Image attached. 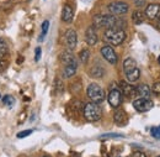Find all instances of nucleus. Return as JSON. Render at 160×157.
<instances>
[{"label": "nucleus", "mask_w": 160, "mask_h": 157, "mask_svg": "<svg viewBox=\"0 0 160 157\" xmlns=\"http://www.w3.org/2000/svg\"><path fill=\"white\" fill-rule=\"evenodd\" d=\"M158 62H159V64H160V56H159V58H158Z\"/></svg>", "instance_id": "nucleus-34"}, {"label": "nucleus", "mask_w": 160, "mask_h": 157, "mask_svg": "<svg viewBox=\"0 0 160 157\" xmlns=\"http://www.w3.org/2000/svg\"><path fill=\"white\" fill-rule=\"evenodd\" d=\"M133 157H147V155L143 154V152H140V151H137V152L133 154Z\"/></svg>", "instance_id": "nucleus-31"}, {"label": "nucleus", "mask_w": 160, "mask_h": 157, "mask_svg": "<svg viewBox=\"0 0 160 157\" xmlns=\"http://www.w3.org/2000/svg\"><path fill=\"white\" fill-rule=\"evenodd\" d=\"M90 76L92 78H102L103 77V69L101 67H96L94 66L91 69H90Z\"/></svg>", "instance_id": "nucleus-20"}, {"label": "nucleus", "mask_w": 160, "mask_h": 157, "mask_svg": "<svg viewBox=\"0 0 160 157\" xmlns=\"http://www.w3.org/2000/svg\"><path fill=\"white\" fill-rule=\"evenodd\" d=\"M82 114H84V118L88 121H99L102 118V110L99 106V104H95L92 101L84 105Z\"/></svg>", "instance_id": "nucleus-4"}, {"label": "nucleus", "mask_w": 160, "mask_h": 157, "mask_svg": "<svg viewBox=\"0 0 160 157\" xmlns=\"http://www.w3.org/2000/svg\"><path fill=\"white\" fill-rule=\"evenodd\" d=\"M150 89H152V92H153L155 95H159V97H160V82L154 83L153 88H150Z\"/></svg>", "instance_id": "nucleus-26"}, {"label": "nucleus", "mask_w": 160, "mask_h": 157, "mask_svg": "<svg viewBox=\"0 0 160 157\" xmlns=\"http://www.w3.org/2000/svg\"><path fill=\"white\" fill-rule=\"evenodd\" d=\"M152 136L157 140H160V126H157V127H153L152 129Z\"/></svg>", "instance_id": "nucleus-25"}, {"label": "nucleus", "mask_w": 160, "mask_h": 157, "mask_svg": "<svg viewBox=\"0 0 160 157\" xmlns=\"http://www.w3.org/2000/svg\"><path fill=\"white\" fill-rule=\"evenodd\" d=\"M79 58L81 61V63H84V64H86L88 63V61L90 58V52H89V50H81L79 53Z\"/></svg>", "instance_id": "nucleus-21"}, {"label": "nucleus", "mask_w": 160, "mask_h": 157, "mask_svg": "<svg viewBox=\"0 0 160 157\" xmlns=\"http://www.w3.org/2000/svg\"><path fill=\"white\" fill-rule=\"evenodd\" d=\"M2 101H4V104H5V105H8L9 108H11V106L15 104V99L12 98L11 95H5L4 99H2Z\"/></svg>", "instance_id": "nucleus-24"}, {"label": "nucleus", "mask_w": 160, "mask_h": 157, "mask_svg": "<svg viewBox=\"0 0 160 157\" xmlns=\"http://www.w3.org/2000/svg\"><path fill=\"white\" fill-rule=\"evenodd\" d=\"M121 93L127 98H136L138 95L137 88L126 82H121Z\"/></svg>", "instance_id": "nucleus-13"}, {"label": "nucleus", "mask_w": 160, "mask_h": 157, "mask_svg": "<svg viewBox=\"0 0 160 157\" xmlns=\"http://www.w3.org/2000/svg\"><path fill=\"white\" fill-rule=\"evenodd\" d=\"M132 20H133V22L136 24V25H140V24H143L144 22V20H145V15L139 11V10H137V11H134L133 13V15H132Z\"/></svg>", "instance_id": "nucleus-19"}, {"label": "nucleus", "mask_w": 160, "mask_h": 157, "mask_svg": "<svg viewBox=\"0 0 160 157\" xmlns=\"http://www.w3.org/2000/svg\"><path fill=\"white\" fill-rule=\"evenodd\" d=\"M43 157H48V156H43Z\"/></svg>", "instance_id": "nucleus-35"}, {"label": "nucleus", "mask_w": 160, "mask_h": 157, "mask_svg": "<svg viewBox=\"0 0 160 157\" xmlns=\"http://www.w3.org/2000/svg\"><path fill=\"white\" fill-rule=\"evenodd\" d=\"M113 121H115L117 125H120V126L126 125V124L128 122V118H127L126 111L122 110V109H117V110L115 111V114H113Z\"/></svg>", "instance_id": "nucleus-15"}, {"label": "nucleus", "mask_w": 160, "mask_h": 157, "mask_svg": "<svg viewBox=\"0 0 160 157\" xmlns=\"http://www.w3.org/2000/svg\"><path fill=\"white\" fill-rule=\"evenodd\" d=\"M145 18L149 20H155L160 18V4H149L145 9Z\"/></svg>", "instance_id": "nucleus-11"}, {"label": "nucleus", "mask_w": 160, "mask_h": 157, "mask_svg": "<svg viewBox=\"0 0 160 157\" xmlns=\"http://www.w3.org/2000/svg\"><path fill=\"white\" fill-rule=\"evenodd\" d=\"M157 25H158V27H159V29H160V18H159V19H158V24H157Z\"/></svg>", "instance_id": "nucleus-32"}, {"label": "nucleus", "mask_w": 160, "mask_h": 157, "mask_svg": "<svg viewBox=\"0 0 160 157\" xmlns=\"http://www.w3.org/2000/svg\"><path fill=\"white\" fill-rule=\"evenodd\" d=\"M126 37H127L126 31L121 29H107L103 32V40L112 46H118L123 43Z\"/></svg>", "instance_id": "nucleus-2"}, {"label": "nucleus", "mask_w": 160, "mask_h": 157, "mask_svg": "<svg viewBox=\"0 0 160 157\" xmlns=\"http://www.w3.org/2000/svg\"><path fill=\"white\" fill-rule=\"evenodd\" d=\"M41 53H42V50H41V47H37V48H36V55H35V61H36V62H38V61H40Z\"/></svg>", "instance_id": "nucleus-29"}, {"label": "nucleus", "mask_w": 160, "mask_h": 157, "mask_svg": "<svg viewBox=\"0 0 160 157\" xmlns=\"http://www.w3.org/2000/svg\"><path fill=\"white\" fill-rule=\"evenodd\" d=\"M85 41L89 46H95L99 41V36H98V32H96V29L94 26H90L88 27V30L85 31Z\"/></svg>", "instance_id": "nucleus-12"}, {"label": "nucleus", "mask_w": 160, "mask_h": 157, "mask_svg": "<svg viewBox=\"0 0 160 157\" xmlns=\"http://www.w3.org/2000/svg\"><path fill=\"white\" fill-rule=\"evenodd\" d=\"M65 45L68 47L69 51H73L75 47H77V43H78V35L75 32V30L73 29H69L67 32H65Z\"/></svg>", "instance_id": "nucleus-9"}, {"label": "nucleus", "mask_w": 160, "mask_h": 157, "mask_svg": "<svg viewBox=\"0 0 160 157\" xmlns=\"http://www.w3.org/2000/svg\"><path fill=\"white\" fill-rule=\"evenodd\" d=\"M92 25L95 29H121L124 30L127 22L123 19H118L113 15H95L92 18Z\"/></svg>", "instance_id": "nucleus-1"}, {"label": "nucleus", "mask_w": 160, "mask_h": 157, "mask_svg": "<svg viewBox=\"0 0 160 157\" xmlns=\"http://www.w3.org/2000/svg\"><path fill=\"white\" fill-rule=\"evenodd\" d=\"M48 29H49V21L46 20L42 22V32H41V36H40V41H43V37L47 35L48 32Z\"/></svg>", "instance_id": "nucleus-23"}, {"label": "nucleus", "mask_w": 160, "mask_h": 157, "mask_svg": "<svg viewBox=\"0 0 160 157\" xmlns=\"http://www.w3.org/2000/svg\"><path fill=\"white\" fill-rule=\"evenodd\" d=\"M86 93H88V97L91 99L92 103H95V104H100V103H102V101L105 100V98H106L105 90L101 88L98 83H91V84H89Z\"/></svg>", "instance_id": "nucleus-5"}, {"label": "nucleus", "mask_w": 160, "mask_h": 157, "mask_svg": "<svg viewBox=\"0 0 160 157\" xmlns=\"http://www.w3.org/2000/svg\"><path fill=\"white\" fill-rule=\"evenodd\" d=\"M133 106H134V109H136L137 111H139V113H144V111L150 110V109L154 106V103H153L150 99L139 98V99L133 100Z\"/></svg>", "instance_id": "nucleus-7"}, {"label": "nucleus", "mask_w": 160, "mask_h": 157, "mask_svg": "<svg viewBox=\"0 0 160 157\" xmlns=\"http://www.w3.org/2000/svg\"><path fill=\"white\" fill-rule=\"evenodd\" d=\"M101 55H102V57L106 59L108 63H111V64H116L117 63V61H118V57H117V53L115 52V50L111 47V46H103L102 48H101Z\"/></svg>", "instance_id": "nucleus-8"}, {"label": "nucleus", "mask_w": 160, "mask_h": 157, "mask_svg": "<svg viewBox=\"0 0 160 157\" xmlns=\"http://www.w3.org/2000/svg\"><path fill=\"white\" fill-rule=\"evenodd\" d=\"M31 134H32V130H23V131H20V133L18 134V138H26V136H28V135H31Z\"/></svg>", "instance_id": "nucleus-27"}, {"label": "nucleus", "mask_w": 160, "mask_h": 157, "mask_svg": "<svg viewBox=\"0 0 160 157\" xmlns=\"http://www.w3.org/2000/svg\"><path fill=\"white\" fill-rule=\"evenodd\" d=\"M158 157H160V156H158Z\"/></svg>", "instance_id": "nucleus-37"}, {"label": "nucleus", "mask_w": 160, "mask_h": 157, "mask_svg": "<svg viewBox=\"0 0 160 157\" xmlns=\"http://www.w3.org/2000/svg\"><path fill=\"white\" fill-rule=\"evenodd\" d=\"M77 68H78V64H68V66H65V68L63 71V77L64 78L73 77L77 73Z\"/></svg>", "instance_id": "nucleus-18"}, {"label": "nucleus", "mask_w": 160, "mask_h": 157, "mask_svg": "<svg viewBox=\"0 0 160 157\" xmlns=\"http://www.w3.org/2000/svg\"><path fill=\"white\" fill-rule=\"evenodd\" d=\"M107 100L110 103V105L112 108H118L122 103V93L118 89H111V92L108 93Z\"/></svg>", "instance_id": "nucleus-10"}, {"label": "nucleus", "mask_w": 160, "mask_h": 157, "mask_svg": "<svg viewBox=\"0 0 160 157\" xmlns=\"http://www.w3.org/2000/svg\"><path fill=\"white\" fill-rule=\"evenodd\" d=\"M0 98H1V95H0Z\"/></svg>", "instance_id": "nucleus-36"}, {"label": "nucleus", "mask_w": 160, "mask_h": 157, "mask_svg": "<svg viewBox=\"0 0 160 157\" xmlns=\"http://www.w3.org/2000/svg\"><path fill=\"white\" fill-rule=\"evenodd\" d=\"M123 69H124V74H126V78L129 83H133V82H137L139 79L140 76V71L139 68L137 67V62L133 58L128 57V58L124 59L123 62Z\"/></svg>", "instance_id": "nucleus-3"}, {"label": "nucleus", "mask_w": 160, "mask_h": 157, "mask_svg": "<svg viewBox=\"0 0 160 157\" xmlns=\"http://www.w3.org/2000/svg\"><path fill=\"white\" fill-rule=\"evenodd\" d=\"M8 53V45L4 40L0 39V59H2Z\"/></svg>", "instance_id": "nucleus-22"}, {"label": "nucleus", "mask_w": 160, "mask_h": 157, "mask_svg": "<svg viewBox=\"0 0 160 157\" xmlns=\"http://www.w3.org/2000/svg\"><path fill=\"white\" fill-rule=\"evenodd\" d=\"M137 93L140 98L143 99H149L150 98V94H152V89L147 85V84H139L137 87Z\"/></svg>", "instance_id": "nucleus-16"}, {"label": "nucleus", "mask_w": 160, "mask_h": 157, "mask_svg": "<svg viewBox=\"0 0 160 157\" xmlns=\"http://www.w3.org/2000/svg\"><path fill=\"white\" fill-rule=\"evenodd\" d=\"M60 61H62L65 66H68V64H78L75 57L72 55V52H68V51H65L64 53H62V56H60Z\"/></svg>", "instance_id": "nucleus-17"}, {"label": "nucleus", "mask_w": 160, "mask_h": 157, "mask_svg": "<svg viewBox=\"0 0 160 157\" xmlns=\"http://www.w3.org/2000/svg\"><path fill=\"white\" fill-rule=\"evenodd\" d=\"M73 18H74V10L73 8L69 5V4H65L63 6V10H62V20L64 22H72L73 21Z\"/></svg>", "instance_id": "nucleus-14"}, {"label": "nucleus", "mask_w": 160, "mask_h": 157, "mask_svg": "<svg viewBox=\"0 0 160 157\" xmlns=\"http://www.w3.org/2000/svg\"><path fill=\"white\" fill-rule=\"evenodd\" d=\"M107 9L111 13V15L116 16V15H124V14H127L128 10H129V6L124 1H113V3L108 4Z\"/></svg>", "instance_id": "nucleus-6"}, {"label": "nucleus", "mask_w": 160, "mask_h": 157, "mask_svg": "<svg viewBox=\"0 0 160 157\" xmlns=\"http://www.w3.org/2000/svg\"><path fill=\"white\" fill-rule=\"evenodd\" d=\"M102 138H122L121 134H106V135H102Z\"/></svg>", "instance_id": "nucleus-28"}, {"label": "nucleus", "mask_w": 160, "mask_h": 157, "mask_svg": "<svg viewBox=\"0 0 160 157\" xmlns=\"http://www.w3.org/2000/svg\"><path fill=\"white\" fill-rule=\"evenodd\" d=\"M1 68H2V66H1V62H0V71H1Z\"/></svg>", "instance_id": "nucleus-33"}, {"label": "nucleus", "mask_w": 160, "mask_h": 157, "mask_svg": "<svg viewBox=\"0 0 160 157\" xmlns=\"http://www.w3.org/2000/svg\"><path fill=\"white\" fill-rule=\"evenodd\" d=\"M134 4L137 8H142L145 5V0H134Z\"/></svg>", "instance_id": "nucleus-30"}]
</instances>
